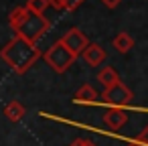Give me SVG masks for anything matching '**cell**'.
Instances as JSON below:
<instances>
[{"label":"cell","instance_id":"9c48e42d","mask_svg":"<svg viewBox=\"0 0 148 146\" xmlns=\"http://www.w3.org/2000/svg\"><path fill=\"white\" fill-rule=\"evenodd\" d=\"M25 114H27L25 106H23L21 101H16V99L8 101V104L4 106V116H6L10 122H21V120L25 118Z\"/></svg>","mask_w":148,"mask_h":146},{"label":"cell","instance_id":"8992f818","mask_svg":"<svg viewBox=\"0 0 148 146\" xmlns=\"http://www.w3.org/2000/svg\"><path fill=\"white\" fill-rule=\"evenodd\" d=\"M103 122H106V126H108L110 130L118 132V130H122V128L126 126V122H128V110H126V108H110V110L103 114Z\"/></svg>","mask_w":148,"mask_h":146},{"label":"cell","instance_id":"ac0fdd59","mask_svg":"<svg viewBox=\"0 0 148 146\" xmlns=\"http://www.w3.org/2000/svg\"><path fill=\"white\" fill-rule=\"evenodd\" d=\"M136 138H138V140H142L144 144H148V128H146V130H144L140 136H136Z\"/></svg>","mask_w":148,"mask_h":146},{"label":"cell","instance_id":"4fadbf2b","mask_svg":"<svg viewBox=\"0 0 148 146\" xmlns=\"http://www.w3.org/2000/svg\"><path fill=\"white\" fill-rule=\"evenodd\" d=\"M29 12H31V10H29L27 6H16V8L10 12V16H8V23H10L12 31H14V29H16V27H18V25L25 21V16H27Z\"/></svg>","mask_w":148,"mask_h":146},{"label":"cell","instance_id":"3957f363","mask_svg":"<svg viewBox=\"0 0 148 146\" xmlns=\"http://www.w3.org/2000/svg\"><path fill=\"white\" fill-rule=\"evenodd\" d=\"M75 55L61 43V41H55L47 51H45V61L49 63V67L55 71V73H65L73 63H75Z\"/></svg>","mask_w":148,"mask_h":146},{"label":"cell","instance_id":"5bb4252c","mask_svg":"<svg viewBox=\"0 0 148 146\" xmlns=\"http://www.w3.org/2000/svg\"><path fill=\"white\" fill-rule=\"evenodd\" d=\"M27 8L35 14H45L49 8V0H27Z\"/></svg>","mask_w":148,"mask_h":146},{"label":"cell","instance_id":"ba28073f","mask_svg":"<svg viewBox=\"0 0 148 146\" xmlns=\"http://www.w3.org/2000/svg\"><path fill=\"white\" fill-rule=\"evenodd\" d=\"M73 101H75V104H85V106L97 104V91H95L91 85L83 83V85L73 93Z\"/></svg>","mask_w":148,"mask_h":146},{"label":"cell","instance_id":"2e32d148","mask_svg":"<svg viewBox=\"0 0 148 146\" xmlns=\"http://www.w3.org/2000/svg\"><path fill=\"white\" fill-rule=\"evenodd\" d=\"M101 2H103L106 8H116V6H120L122 0H101Z\"/></svg>","mask_w":148,"mask_h":146},{"label":"cell","instance_id":"6da1fadb","mask_svg":"<svg viewBox=\"0 0 148 146\" xmlns=\"http://www.w3.org/2000/svg\"><path fill=\"white\" fill-rule=\"evenodd\" d=\"M0 57H2L4 63H8V65L12 67L14 73L23 75V73H27V71L35 65V61L41 57V51L37 49V43H31V41H27V39H23V37L16 35L6 47H2Z\"/></svg>","mask_w":148,"mask_h":146},{"label":"cell","instance_id":"7a4b0ae2","mask_svg":"<svg viewBox=\"0 0 148 146\" xmlns=\"http://www.w3.org/2000/svg\"><path fill=\"white\" fill-rule=\"evenodd\" d=\"M51 29V23L49 19H45V14H35V12H29L25 16V21L14 29V33L31 43H37L47 31Z\"/></svg>","mask_w":148,"mask_h":146},{"label":"cell","instance_id":"8fae6325","mask_svg":"<svg viewBox=\"0 0 148 146\" xmlns=\"http://www.w3.org/2000/svg\"><path fill=\"white\" fill-rule=\"evenodd\" d=\"M118 79H120V75L116 73L114 67H103V69H99V73H97V81L103 85V89L110 87V85H114Z\"/></svg>","mask_w":148,"mask_h":146},{"label":"cell","instance_id":"30bf717a","mask_svg":"<svg viewBox=\"0 0 148 146\" xmlns=\"http://www.w3.org/2000/svg\"><path fill=\"white\" fill-rule=\"evenodd\" d=\"M112 47H114L116 51H120V53H128V51L134 47V39H132L128 33H118V35L114 37V41H112Z\"/></svg>","mask_w":148,"mask_h":146},{"label":"cell","instance_id":"7c38bea8","mask_svg":"<svg viewBox=\"0 0 148 146\" xmlns=\"http://www.w3.org/2000/svg\"><path fill=\"white\" fill-rule=\"evenodd\" d=\"M85 0H49V6H53L55 10H77Z\"/></svg>","mask_w":148,"mask_h":146},{"label":"cell","instance_id":"9a60e30c","mask_svg":"<svg viewBox=\"0 0 148 146\" xmlns=\"http://www.w3.org/2000/svg\"><path fill=\"white\" fill-rule=\"evenodd\" d=\"M69 146H95V144L89 142V140H85V138H77V140H73Z\"/></svg>","mask_w":148,"mask_h":146},{"label":"cell","instance_id":"e0dca14e","mask_svg":"<svg viewBox=\"0 0 148 146\" xmlns=\"http://www.w3.org/2000/svg\"><path fill=\"white\" fill-rule=\"evenodd\" d=\"M128 142V146H148V144H144L142 140H138V138H130V140H126Z\"/></svg>","mask_w":148,"mask_h":146},{"label":"cell","instance_id":"5b68a950","mask_svg":"<svg viewBox=\"0 0 148 146\" xmlns=\"http://www.w3.org/2000/svg\"><path fill=\"white\" fill-rule=\"evenodd\" d=\"M59 41H61V43H63V45H65L75 57H79V55L83 53V49L87 47V43H89V41H87V35H83V31L77 29V27L69 29Z\"/></svg>","mask_w":148,"mask_h":146},{"label":"cell","instance_id":"52a82bcc","mask_svg":"<svg viewBox=\"0 0 148 146\" xmlns=\"http://www.w3.org/2000/svg\"><path fill=\"white\" fill-rule=\"evenodd\" d=\"M79 57H83V61L89 65V67H99L103 61H106V51H103V47H99V45H95V43H87V47L83 49V53L79 55Z\"/></svg>","mask_w":148,"mask_h":146},{"label":"cell","instance_id":"277c9868","mask_svg":"<svg viewBox=\"0 0 148 146\" xmlns=\"http://www.w3.org/2000/svg\"><path fill=\"white\" fill-rule=\"evenodd\" d=\"M132 99H134L132 91L126 87V83H122V81L118 79L114 85H110V87L103 89L101 99H97V104L110 106V108H128V106L132 104Z\"/></svg>","mask_w":148,"mask_h":146}]
</instances>
